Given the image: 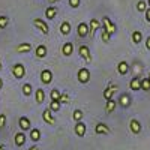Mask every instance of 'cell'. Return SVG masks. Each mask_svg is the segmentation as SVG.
Masks as SVG:
<instances>
[{"instance_id": "obj_1", "label": "cell", "mask_w": 150, "mask_h": 150, "mask_svg": "<svg viewBox=\"0 0 150 150\" xmlns=\"http://www.w3.org/2000/svg\"><path fill=\"white\" fill-rule=\"evenodd\" d=\"M12 74H14V77L17 80H21V78L26 77V68H24L23 63H15L12 66Z\"/></svg>"}, {"instance_id": "obj_2", "label": "cell", "mask_w": 150, "mask_h": 150, "mask_svg": "<svg viewBox=\"0 0 150 150\" xmlns=\"http://www.w3.org/2000/svg\"><path fill=\"white\" fill-rule=\"evenodd\" d=\"M77 78H78V81L81 83V84H87L90 81V71L87 69V68H81V69H78V72H77Z\"/></svg>"}, {"instance_id": "obj_3", "label": "cell", "mask_w": 150, "mask_h": 150, "mask_svg": "<svg viewBox=\"0 0 150 150\" xmlns=\"http://www.w3.org/2000/svg\"><path fill=\"white\" fill-rule=\"evenodd\" d=\"M33 26L39 30V32H42L44 35H48V33H50L48 24H47L44 20H41V18H35V20H33Z\"/></svg>"}, {"instance_id": "obj_4", "label": "cell", "mask_w": 150, "mask_h": 150, "mask_svg": "<svg viewBox=\"0 0 150 150\" xmlns=\"http://www.w3.org/2000/svg\"><path fill=\"white\" fill-rule=\"evenodd\" d=\"M102 29H105L110 35H114L117 32V27L114 26V23H112L108 17H104L102 18Z\"/></svg>"}, {"instance_id": "obj_5", "label": "cell", "mask_w": 150, "mask_h": 150, "mask_svg": "<svg viewBox=\"0 0 150 150\" xmlns=\"http://www.w3.org/2000/svg\"><path fill=\"white\" fill-rule=\"evenodd\" d=\"M78 54L80 57H83L87 63H92V54H90V48L87 47V45H81L78 48Z\"/></svg>"}, {"instance_id": "obj_6", "label": "cell", "mask_w": 150, "mask_h": 150, "mask_svg": "<svg viewBox=\"0 0 150 150\" xmlns=\"http://www.w3.org/2000/svg\"><path fill=\"white\" fill-rule=\"evenodd\" d=\"M98 29H102L101 23H99L96 18H92V20L89 21V36H92V38H93Z\"/></svg>"}, {"instance_id": "obj_7", "label": "cell", "mask_w": 150, "mask_h": 150, "mask_svg": "<svg viewBox=\"0 0 150 150\" xmlns=\"http://www.w3.org/2000/svg\"><path fill=\"white\" fill-rule=\"evenodd\" d=\"M41 81H42V84H45V86L51 84V81H53V72L50 71V69H44V71L41 72Z\"/></svg>"}, {"instance_id": "obj_8", "label": "cell", "mask_w": 150, "mask_h": 150, "mask_svg": "<svg viewBox=\"0 0 150 150\" xmlns=\"http://www.w3.org/2000/svg\"><path fill=\"white\" fill-rule=\"evenodd\" d=\"M77 33H78L80 38L89 36V24H87V23H80L78 27H77Z\"/></svg>"}, {"instance_id": "obj_9", "label": "cell", "mask_w": 150, "mask_h": 150, "mask_svg": "<svg viewBox=\"0 0 150 150\" xmlns=\"http://www.w3.org/2000/svg\"><path fill=\"white\" fill-rule=\"evenodd\" d=\"M117 89H119L117 86H114V84H110V86L107 87V89L104 90V98H105V101L111 99V98H112V95H114V93L117 92Z\"/></svg>"}, {"instance_id": "obj_10", "label": "cell", "mask_w": 150, "mask_h": 150, "mask_svg": "<svg viewBox=\"0 0 150 150\" xmlns=\"http://www.w3.org/2000/svg\"><path fill=\"white\" fill-rule=\"evenodd\" d=\"M131 96L128 95V93H122L120 95V98H119V104L123 107V108H128L129 105H131Z\"/></svg>"}, {"instance_id": "obj_11", "label": "cell", "mask_w": 150, "mask_h": 150, "mask_svg": "<svg viewBox=\"0 0 150 150\" xmlns=\"http://www.w3.org/2000/svg\"><path fill=\"white\" fill-rule=\"evenodd\" d=\"M72 53H74V44L72 42H65L63 47H62V54H63L65 57H69Z\"/></svg>"}, {"instance_id": "obj_12", "label": "cell", "mask_w": 150, "mask_h": 150, "mask_svg": "<svg viewBox=\"0 0 150 150\" xmlns=\"http://www.w3.org/2000/svg\"><path fill=\"white\" fill-rule=\"evenodd\" d=\"M129 129L132 131V134H140L141 132V123L137 119H132L129 122Z\"/></svg>"}, {"instance_id": "obj_13", "label": "cell", "mask_w": 150, "mask_h": 150, "mask_svg": "<svg viewBox=\"0 0 150 150\" xmlns=\"http://www.w3.org/2000/svg\"><path fill=\"white\" fill-rule=\"evenodd\" d=\"M42 119H44L48 125H54V123H56V120H54V117H53V111L50 110V108L42 112Z\"/></svg>"}, {"instance_id": "obj_14", "label": "cell", "mask_w": 150, "mask_h": 150, "mask_svg": "<svg viewBox=\"0 0 150 150\" xmlns=\"http://www.w3.org/2000/svg\"><path fill=\"white\" fill-rule=\"evenodd\" d=\"M86 131H87L86 125L83 122H77V125H75V134H77L78 137H84L86 135Z\"/></svg>"}, {"instance_id": "obj_15", "label": "cell", "mask_w": 150, "mask_h": 150, "mask_svg": "<svg viewBox=\"0 0 150 150\" xmlns=\"http://www.w3.org/2000/svg\"><path fill=\"white\" fill-rule=\"evenodd\" d=\"M95 132L98 135H104V134H108L110 132V128L107 126L105 123H98L96 126H95Z\"/></svg>"}, {"instance_id": "obj_16", "label": "cell", "mask_w": 150, "mask_h": 150, "mask_svg": "<svg viewBox=\"0 0 150 150\" xmlns=\"http://www.w3.org/2000/svg\"><path fill=\"white\" fill-rule=\"evenodd\" d=\"M47 53H48V50H47L45 45H38L36 50H35V54H36L38 59H44L47 56Z\"/></svg>"}, {"instance_id": "obj_17", "label": "cell", "mask_w": 150, "mask_h": 150, "mask_svg": "<svg viewBox=\"0 0 150 150\" xmlns=\"http://www.w3.org/2000/svg\"><path fill=\"white\" fill-rule=\"evenodd\" d=\"M129 87H131V90H134V92L141 90V80H140L138 77L132 78V80H131V83H129Z\"/></svg>"}, {"instance_id": "obj_18", "label": "cell", "mask_w": 150, "mask_h": 150, "mask_svg": "<svg viewBox=\"0 0 150 150\" xmlns=\"http://www.w3.org/2000/svg\"><path fill=\"white\" fill-rule=\"evenodd\" d=\"M56 14H57V8L56 6H48L45 9V17L48 20H54L56 18Z\"/></svg>"}, {"instance_id": "obj_19", "label": "cell", "mask_w": 150, "mask_h": 150, "mask_svg": "<svg viewBox=\"0 0 150 150\" xmlns=\"http://www.w3.org/2000/svg\"><path fill=\"white\" fill-rule=\"evenodd\" d=\"M18 125H20V128L23 129V131H29L30 129V120L27 119V117H20V120H18Z\"/></svg>"}, {"instance_id": "obj_20", "label": "cell", "mask_w": 150, "mask_h": 150, "mask_svg": "<svg viewBox=\"0 0 150 150\" xmlns=\"http://www.w3.org/2000/svg\"><path fill=\"white\" fill-rule=\"evenodd\" d=\"M129 71V65H128V62H120V63L117 65V72L120 75H126Z\"/></svg>"}, {"instance_id": "obj_21", "label": "cell", "mask_w": 150, "mask_h": 150, "mask_svg": "<svg viewBox=\"0 0 150 150\" xmlns=\"http://www.w3.org/2000/svg\"><path fill=\"white\" fill-rule=\"evenodd\" d=\"M32 45L29 44V42H24V44H20V45H17V51L18 53H30L32 51Z\"/></svg>"}, {"instance_id": "obj_22", "label": "cell", "mask_w": 150, "mask_h": 150, "mask_svg": "<svg viewBox=\"0 0 150 150\" xmlns=\"http://www.w3.org/2000/svg\"><path fill=\"white\" fill-rule=\"evenodd\" d=\"M35 99H36V102L38 104H44L45 102V92L42 89H38L35 92Z\"/></svg>"}, {"instance_id": "obj_23", "label": "cell", "mask_w": 150, "mask_h": 150, "mask_svg": "<svg viewBox=\"0 0 150 150\" xmlns=\"http://www.w3.org/2000/svg\"><path fill=\"white\" fill-rule=\"evenodd\" d=\"M116 107H117V102L114 101V99H108V101H107V104H105V111L108 112V114H110V112H112V111H114L116 110Z\"/></svg>"}, {"instance_id": "obj_24", "label": "cell", "mask_w": 150, "mask_h": 150, "mask_svg": "<svg viewBox=\"0 0 150 150\" xmlns=\"http://www.w3.org/2000/svg\"><path fill=\"white\" fill-rule=\"evenodd\" d=\"M60 33L65 35V36L71 33V24H69V21H63L60 24Z\"/></svg>"}, {"instance_id": "obj_25", "label": "cell", "mask_w": 150, "mask_h": 150, "mask_svg": "<svg viewBox=\"0 0 150 150\" xmlns=\"http://www.w3.org/2000/svg\"><path fill=\"white\" fill-rule=\"evenodd\" d=\"M30 140H32L33 143L39 141V140H41V131H39V129H36V128L30 129Z\"/></svg>"}, {"instance_id": "obj_26", "label": "cell", "mask_w": 150, "mask_h": 150, "mask_svg": "<svg viewBox=\"0 0 150 150\" xmlns=\"http://www.w3.org/2000/svg\"><path fill=\"white\" fill-rule=\"evenodd\" d=\"M24 143H26V135H24L23 132L15 134V144L18 147H21V146H24Z\"/></svg>"}, {"instance_id": "obj_27", "label": "cell", "mask_w": 150, "mask_h": 150, "mask_svg": "<svg viewBox=\"0 0 150 150\" xmlns=\"http://www.w3.org/2000/svg\"><path fill=\"white\" fill-rule=\"evenodd\" d=\"M141 41H143V33L140 30H135L132 33V42L134 44H141Z\"/></svg>"}, {"instance_id": "obj_28", "label": "cell", "mask_w": 150, "mask_h": 150, "mask_svg": "<svg viewBox=\"0 0 150 150\" xmlns=\"http://www.w3.org/2000/svg\"><path fill=\"white\" fill-rule=\"evenodd\" d=\"M83 116H84V112H83L81 110H75L74 114H72V119H74L75 122H81V120H83Z\"/></svg>"}, {"instance_id": "obj_29", "label": "cell", "mask_w": 150, "mask_h": 150, "mask_svg": "<svg viewBox=\"0 0 150 150\" xmlns=\"http://www.w3.org/2000/svg\"><path fill=\"white\" fill-rule=\"evenodd\" d=\"M32 92H33V87H32V84L30 83H26L23 86V93L26 95V96H30L32 95Z\"/></svg>"}, {"instance_id": "obj_30", "label": "cell", "mask_w": 150, "mask_h": 150, "mask_svg": "<svg viewBox=\"0 0 150 150\" xmlns=\"http://www.w3.org/2000/svg\"><path fill=\"white\" fill-rule=\"evenodd\" d=\"M8 24H9V18L6 15H0V29H6L8 27Z\"/></svg>"}, {"instance_id": "obj_31", "label": "cell", "mask_w": 150, "mask_h": 150, "mask_svg": "<svg viewBox=\"0 0 150 150\" xmlns=\"http://www.w3.org/2000/svg\"><path fill=\"white\" fill-rule=\"evenodd\" d=\"M60 96H62V93L57 89H53L51 92H50V98H51V101H59Z\"/></svg>"}, {"instance_id": "obj_32", "label": "cell", "mask_w": 150, "mask_h": 150, "mask_svg": "<svg viewBox=\"0 0 150 150\" xmlns=\"http://www.w3.org/2000/svg\"><path fill=\"white\" fill-rule=\"evenodd\" d=\"M146 9H147V2L140 0V2L137 3V11H138V12H146Z\"/></svg>"}, {"instance_id": "obj_33", "label": "cell", "mask_w": 150, "mask_h": 150, "mask_svg": "<svg viewBox=\"0 0 150 150\" xmlns=\"http://www.w3.org/2000/svg\"><path fill=\"white\" fill-rule=\"evenodd\" d=\"M141 90H146V92L150 90V80L149 78H143L141 80Z\"/></svg>"}, {"instance_id": "obj_34", "label": "cell", "mask_w": 150, "mask_h": 150, "mask_svg": "<svg viewBox=\"0 0 150 150\" xmlns=\"http://www.w3.org/2000/svg\"><path fill=\"white\" fill-rule=\"evenodd\" d=\"M60 101H51V102H50V110H51V111H59L60 110Z\"/></svg>"}, {"instance_id": "obj_35", "label": "cell", "mask_w": 150, "mask_h": 150, "mask_svg": "<svg viewBox=\"0 0 150 150\" xmlns=\"http://www.w3.org/2000/svg\"><path fill=\"white\" fill-rule=\"evenodd\" d=\"M60 104H69V101H71V98H69V95L68 93H62V96H60Z\"/></svg>"}, {"instance_id": "obj_36", "label": "cell", "mask_w": 150, "mask_h": 150, "mask_svg": "<svg viewBox=\"0 0 150 150\" xmlns=\"http://www.w3.org/2000/svg\"><path fill=\"white\" fill-rule=\"evenodd\" d=\"M101 38H102V41H104V42H110V39H111V35H110L105 29H102V35H101Z\"/></svg>"}, {"instance_id": "obj_37", "label": "cell", "mask_w": 150, "mask_h": 150, "mask_svg": "<svg viewBox=\"0 0 150 150\" xmlns=\"http://www.w3.org/2000/svg\"><path fill=\"white\" fill-rule=\"evenodd\" d=\"M6 125V116L5 114H0V129H3Z\"/></svg>"}, {"instance_id": "obj_38", "label": "cell", "mask_w": 150, "mask_h": 150, "mask_svg": "<svg viewBox=\"0 0 150 150\" xmlns=\"http://www.w3.org/2000/svg\"><path fill=\"white\" fill-rule=\"evenodd\" d=\"M69 5H71L72 8H78V6L81 5V0H69Z\"/></svg>"}, {"instance_id": "obj_39", "label": "cell", "mask_w": 150, "mask_h": 150, "mask_svg": "<svg viewBox=\"0 0 150 150\" xmlns=\"http://www.w3.org/2000/svg\"><path fill=\"white\" fill-rule=\"evenodd\" d=\"M146 20L150 23V8H147V9H146Z\"/></svg>"}, {"instance_id": "obj_40", "label": "cell", "mask_w": 150, "mask_h": 150, "mask_svg": "<svg viewBox=\"0 0 150 150\" xmlns=\"http://www.w3.org/2000/svg\"><path fill=\"white\" fill-rule=\"evenodd\" d=\"M146 48H147V50H150V36L146 39Z\"/></svg>"}, {"instance_id": "obj_41", "label": "cell", "mask_w": 150, "mask_h": 150, "mask_svg": "<svg viewBox=\"0 0 150 150\" xmlns=\"http://www.w3.org/2000/svg\"><path fill=\"white\" fill-rule=\"evenodd\" d=\"M48 2H50V3H51V5H54V3H57V2H60V0H48Z\"/></svg>"}, {"instance_id": "obj_42", "label": "cell", "mask_w": 150, "mask_h": 150, "mask_svg": "<svg viewBox=\"0 0 150 150\" xmlns=\"http://www.w3.org/2000/svg\"><path fill=\"white\" fill-rule=\"evenodd\" d=\"M29 150H39V149H38V146H32Z\"/></svg>"}, {"instance_id": "obj_43", "label": "cell", "mask_w": 150, "mask_h": 150, "mask_svg": "<svg viewBox=\"0 0 150 150\" xmlns=\"http://www.w3.org/2000/svg\"><path fill=\"white\" fill-rule=\"evenodd\" d=\"M2 87H3V80L0 78V90H2Z\"/></svg>"}, {"instance_id": "obj_44", "label": "cell", "mask_w": 150, "mask_h": 150, "mask_svg": "<svg viewBox=\"0 0 150 150\" xmlns=\"http://www.w3.org/2000/svg\"><path fill=\"white\" fill-rule=\"evenodd\" d=\"M3 69V65H2V60H0V71H2Z\"/></svg>"}, {"instance_id": "obj_45", "label": "cell", "mask_w": 150, "mask_h": 150, "mask_svg": "<svg viewBox=\"0 0 150 150\" xmlns=\"http://www.w3.org/2000/svg\"><path fill=\"white\" fill-rule=\"evenodd\" d=\"M0 150H5V146H0Z\"/></svg>"}, {"instance_id": "obj_46", "label": "cell", "mask_w": 150, "mask_h": 150, "mask_svg": "<svg viewBox=\"0 0 150 150\" xmlns=\"http://www.w3.org/2000/svg\"><path fill=\"white\" fill-rule=\"evenodd\" d=\"M147 5H149V6H150V0H147Z\"/></svg>"}, {"instance_id": "obj_47", "label": "cell", "mask_w": 150, "mask_h": 150, "mask_svg": "<svg viewBox=\"0 0 150 150\" xmlns=\"http://www.w3.org/2000/svg\"><path fill=\"white\" fill-rule=\"evenodd\" d=\"M149 80H150V74H149Z\"/></svg>"}]
</instances>
